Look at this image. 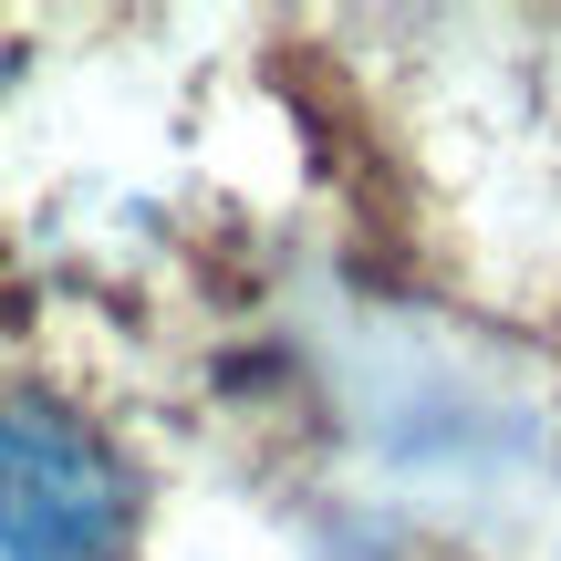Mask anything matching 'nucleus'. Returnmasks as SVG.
<instances>
[{
	"label": "nucleus",
	"mask_w": 561,
	"mask_h": 561,
	"mask_svg": "<svg viewBox=\"0 0 561 561\" xmlns=\"http://www.w3.org/2000/svg\"><path fill=\"white\" fill-rule=\"evenodd\" d=\"M136 500L94 426L42 385H0V561H125Z\"/></svg>",
	"instance_id": "nucleus-1"
}]
</instances>
